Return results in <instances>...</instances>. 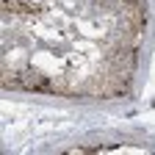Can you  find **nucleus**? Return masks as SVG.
Segmentation results:
<instances>
[{"label":"nucleus","instance_id":"f257e3e1","mask_svg":"<svg viewBox=\"0 0 155 155\" xmlns=\"http://www.w3.org/2000/svg\"><path fill=\"white\" fill-rule=\"evenodd\" d=\"M19 75H22V86L25 89H39V91H47L50 83H47V78L42 72H36V69H19Z\"/></svg>","mask_w":155,"mask_h":155},{"label":"nucleus","instance_id":"f03ea898","mask_svg":"<svg viewBox=\"0 0 155 155\" xmlns=\"http://www.w3.org/2000/svg\"><path fill=\"white\" fill-rule=\"evenodd\" d=\"M3 86H6V89H25V86H22V75H19L17 69L11 72V69L6 67V69H3Z\"/></svg>","mask_w":155,"mask_h":155}]
</instances>
